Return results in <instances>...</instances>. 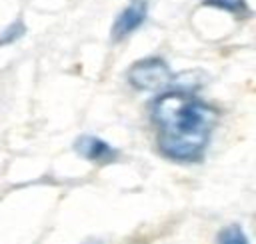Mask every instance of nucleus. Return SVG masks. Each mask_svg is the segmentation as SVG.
Masks as SVG:
<instances>
[{"label":"nucleus","mask_w":256,"mask_h":244,"mask_svg":"<svg viewBox=\"0 0 256 244\" xmlns=\"http://www.w3.org/2000/svg\"><path fill=\"white\" fill-rule=\"evenodd\" d=\"M24 32H26V28H24V24H22L20 20H18V22H14V24H10V26L0 34V46H6V44L16 42Z\"/></svg>","instance_id":"nucleus-7"},{"label":"nucleus","mask_w":256,"mask_h":244,"mask_svg":"<svg viewBox=\"0 0 256 244\" xmlns=\"http://www.w3.org/2000/svg\"><path fill=\"white\" fill-rule=\"evenodd\" d=\"M202 6H212V8H220L232 14H248V8L242 0H204Z\"/></svg>","instance_id":"nucleus-6"},{"label":"nucleus","mask_w":256,"mask_h":244,"mask_svg":"<svg viewBox=\"0 0 256 244\" xmlns=\"http://www.w3.org/2000/svg\"><path fill=\"white\" fill-rule=\"evenodd\" d=\"M216 244H250V240L240 224H228L216 234Z\"/></svg>","instance_id":"nucleus-5"},{"label":"nucleus","mask_w":256,"mask_h":244,"mask_svg":"<svg viewBox=\"0 0 256 244\" xmlns=\"http://www.w3.org/2000/svg\"><path fill=\"white\" fill-rule=\"evenodd\" d=\"M146 14H148V6H146V0H134L132 4H128L114 20L112 28H110V38L112 42H122L126 40L132 32H136L144 20H146Z\"/></svg>","instance_id":"nucleus-3"},{"label":"nucleus","mask_w":256,"mask_h":244,"mask_svg":"<svg viewBox=\"0 0 256 244\" xmlns=\"http://www.w3.org/2000/svg\"><path fill=\"white\" fill-rule=\"evenodd\" d=\"M74 150L82 158L96 162V164H112L118 160V150L112 144H108L106 140H102L98 136H90V134L80 136L74 142Z\"/></svg>","instance_id":"nucleus-4"},{"label":"nucleus","mask_w":256,"mask_h":244,"mask_svg":"<svg viewBox=\"0 0 256 244\" xmlns=\"http://www.w3.org/2000/svg\"><path fill=\"white\" fill-rule=\"evenodd\" d=\"M126 80L138 92H160L172 84L174 76L166 60L158 56H148V58L136 60L128 68Z\"/></svg>","instance_id":"nucleus-2"},{"label":"nucleus","mask_w":256,"mask_h":244,"mask_svg":"<svg viewBox=\"0 0 256 244\" xmlns=\"http://www.w3.org/2000/svg\"><path fill=\"white\" fill-rule=\"evenodd\" d=\"M150 120L156 130L158 152L178 164L202 162L218 110L188 88H166L150 102Z\"/></svg>","instance_id":"nucleus-1"}]
</instances>
